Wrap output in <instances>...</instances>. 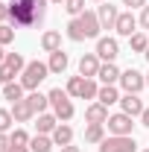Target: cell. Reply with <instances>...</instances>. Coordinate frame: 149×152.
<instances>
[{
	"mask_svg": "<svg viewBox=\"0 0 149 152\" xmlns=\"http://www.w3.org/2000/svg\"><path fill=\"white\" fill-rule=\"evenodd\" d=\"M129 47L134 50V53H146V47H149V38L143 35V32H134V35L129 38Z\"/></svg>",
	"mask_w": 149,
	"mask_h": 152,
	"instance_id": "26",
	"label": "cell"
},
{
	"mask_svg": "<svg viewBox=\"0 0 149 152\" xmlns=\"http://www.w3.org/2000/svg\"><path fill=\"white\" fill-rule=\"evenodd\" d=\"M50 105H53V114H56L58 120H61V123H67V120H70V117H73V102H70V94H67V91H61V88H53V91H50Z\"/></svg>",
	"mask_w": 149,
	"mask_h": 152,
	"instance_id": "3",
	"label": "cell"
},
{
	"mask_svg": "<svg viewBox=\"0 0 149 152\" xmlns=\"http://www.w3.org/2000/svg\"><path fill=\"white\" fill-rule=\"evenodd\" d=\"M61 152H79V146H73V143H67V146H61Z\"/></svg>",
	"mask_w": 149,
	"mask_h": 152,
	"instance_id": "41",
	"label": "cell"
},
{
	"mask_svg": "<svg viewBox=\"0 0 149 152\" xmlns=\"http://www.w3.org/2000/svg\"><path fill=\"white\" fill-rule=\"evenodd\" d=\"M29 140L32 137L23 132V129H15V132L9 134V146H29Z\"/></svg>",
	"mask_w": 149,
	"mask_h": 152,
	"instance_id": "28",
	"label": "cell"
},
{
	"mask_svg": "<svg viewBox=\"0 0 149 152\" xmlns=\"http://www.w3.org/2000/svg\"><path fill=\"white\" fill-rule=\"evenodd\" d=\"M96 56H99V61H114V58L120 56L117 38H99L96 41Z\"/></svg>",
	"mask_w": 149,
	"mask_h": 152,
	"instance_id": "6",
	"label": "cell"
},
{
	"mask_svg": "<svg viewBox=\"0 0 149 152\" xmlns=\"http://www.w3.org/2000/svg\"><path fill=\"white\" fill-rule=\"evenodd\" d=\"M41 47H44L47 53H56V50H61V32H56V29L44 32V35H41Z\"/></svg>",
	"mask_w": 149,
	"mask_h": 152,
	"instance_id": "18",
	"label": "cell"
},
{
	"mask_svg": "<svg viewBox=\"0 0 149 152\" xmlns=\"http://www.w3.org/2000/svg\"><path fill=\"white\" fill-rule=\"evenodd\" d=\"M6 18H9V6H6V3H0V23H3Z\"/></svg>",
	"mask_w": 149,
	"mask_h": 152,
	"instance_id": "38",
	"label": "cell"
},
{
	"mask_svg": "<svg viewBox=\"0 0 149 152\" xmlns=\"http://www.w3.org/2000/svg\"><path fill=\"white\" fill-rule=\"evenodd\" d=\"M23 85L20 82H9V85H3V96L6 99H12V102H18V99H23Z\"/></svg>",
	"mask_w": 149,
	"mask_h": 152,
	"instance_id": "24",
	"label": "cell"
},
{
	"mask_svg": "<svg viewBox=\"0 0 149 152\" xmlns=\"http://www.w3.org/2000/svg\"><path fill=\"white\" fill-rule=\"evenodd\" d=\"M137 23H140L143 29H149V6H143V9H140V20H137Z\"/></svg>",
	"mask_w": 149,
	"mask_h": 152,
	"instance_id": "35",
	"label": "cell"
},
{
	"mask_svg": "<svg viewBox=\"0 0 149 152\" xmlns=\"http://www.w3.org/2000/svg\"><path fill=\"white\" fill-rule=\"evenodd\" d=\"M120 105H123V114H129V117H140L143 114V102H140V96L137 94H126V96H120Z\"/></svg>",
	"mask_w": 149,
	"mask_h": 152,
	"instance_id": "12",
	"label": "cell"
},
{
	"mask_svg": "<svg viewBox=\"0 0 149 152\" xmlns=\"http://www.w3.org/2000/svg\"><path fill=\"white\" fill-rule=\"evenodd\" d=\"M6 64H9L15 73H23V67H26V61H23L20 53H6Z\"/></svg>",
	"mask_w": 149,
	"mask_h": 152,
	"instance_id": "29",
	"label": "cell"
},
{
	"mask_svg": "<svg viewBox=\"0 0 149 152\" xmlns=\"http://www.w3.org/2000/svg\"><path fill=\"white\" fill-rule=\"evenodd\" d=\"M96 102H102L105 108H108V105H114V102H120L117 88H114V85H102V88H99V94H96Z\"/></svg>",
	"mask_w": 149,
	"mask_h": 152,
	"instance_id": "21",
	"label": "cell"
},
{
	"mask_svg": "<svg viewBox=\"0 0 149 152\" xmlns=\"http://www.w3.org/2000/svg\"><path fill=\"white\" fill-rule=\"evenodd\" d=\"M12 41H15V29H12V26H3V23H0V44L6 47V44H12Z\"/></svg>",
	"mask_w": 149,
	"mask_h": 152,
	"instance_id": "34",
	"label": "cell"
},
{
	"mask_svg": "<svg viewBox=\"0 0 149 152\" xmlns=\"http://www.w3.org/2000/svg\"><path fill=\"white\" fill-rule=\"evenodd\" d=\"M79 20H82V29H85V38H96L99 35V18H96V12H82L79 15Z\"/></svg>",
	"mask_w": 149,
	"mask_h": 152,
	"instance_id": "14",
	"label": "cell"
},
{
	"mask_svg": "<svg viewBox=\"0 0 149 152\" xmlns=\"http://www.w3.org/2000/svg\"><path fill=\"white\" fill-rule=\"evenodd\" d=\"M96 94H99L96 82H93V79H85V88H82V99H96Z\"/></svg>",
	"mask_w": 149,
	"mask_h": 152,
	"instance_id": "32",
	"label": "cell"
},
{
	"mask_svg": "<svg viewBox=\"0 0 149 152\" xmlns=\"http://www.w3.org/2000/svg\"><path fill=\"white\" fill-rule=\"evenodd\" d=\"M47 3L50 0H12L9 3V20H15L18 26H35L47 15Z\"/></svg>",
	"mask_w": 149,
	"mask_h": 152,
	"instance_id": "1",
	"label": "cell"
},
{
	"mask_svg": "<svg viewBox=\"0 0 149 152\" xmlns=\"http://www.w3.org/2000/svg\"><path fill=\"white\" fill-rule=\"evenodd\" d=\"M26 99H29V105H32V111H35V114H44V111H47V105H50V96H47V94H38V91H32Z\"/></svg>",
	"mask_w": 149,
	"mask_h": 152,
	"instance_id": "22",
	"label": "cell"
},
{
	"mask_svg": "<svg viewBox=\"0 0 149 152\" xmlns=\"http://www.w3.org/2000/svg\"><path fill=\"white\" fill-rule=\"evenodd\" d=\"M140 123H143V126L149 129V108H143V114H140Z\"/></svg>",
	"mask_w": 149,
	"mask_h": 152,
	"instance_id": "39",
	"label": "cell"
},
{
	"mask_svg": "<svg viewBox=\"0 0 149 152\" xmlns=\"http://www.w3.org/2000/svg\"><path fill=\"white\" fill-rule=\"evenodd\" d=\"M12 117H15V123H29L35 117V111H32V105H29L26 96L18 99V102H12Z\"/></svg>",
	"mask_w": 149,
	"mask_h": 152,
	"instance_id": "10",
	"label": "cell"
},
{
	"mask_svg": "<svg viewBox=\"0 0 149 152\" xmlns=\"http://www.w3.org/2000/svg\"><path fill=\"white\" fill-rule=\"evenodd\" d=\"M15 70H12V67H9V64H6V61H3V64H0V82H3V85H9V82H15Z\"/></svg>",
	"mask_w": 149,
	"mask_h": 152,
	"instance_id": "33",
	"label": "cell"
},
{
	"mask_svg": "<svg viewBox=\"0 0 149 152\" xmlns=\"http://www.w3.org/2000/svg\"><path fill=\"white\" fill-rule=\"evenodd\" d=\"M50 3H64V0H50Z\"/></svg>",
	"mask_w": 149,
	"mask_h": 152,
	"instance_id": "44",
	"label": "cell"
},
{
	"mask_svg": "<svg viewBox=\"0 0 149 152\" xmlns=\"http://www.w3.org/2000/svg\"><path fill=\"white\" fill-rule=\"evenodd\" d=\"M0 3H3V0H0Z\"/></svg>",
	"mask_w": 149,
	"mask_h": 152,
	"instance_id": "48",
	"label": "cell"
},
{
	"mask_svg": "<svg viewBox=\"0 0 149 152\" xmlns=\"http://www.w3.org/2000/svg\"><path fill=\"white\" fill-rule=\"evenodd\" d=\"M58 126V117L56 114H38V123H35V129H38V134H53V129Z\"/></svg>",
	"mask_w": 149,
	"mask_h": 152,
	"instance_id": "17",
	"label": "cell"
},
{
	"mask_svg": "<svg viewBox=\"0 0 149 152\" xmlns=\"http://www.w3.org/2000/svg\"><path fill=\"white\" fill-rule=\"evenodd\" d=\"M134 26H137V18H134L131 12H120V18H117V23H114L117 35H126V38L134 35Z\"/></svg>",
	"mask_w": 149,
	"mask_h": 152,
	"instance_id": "11",
	"label": "cell"
},
{
	"mask_svg": "<svg viewBox=\"0 0 149 152\" xmlns=\"http://www.w3.org/2000/svg\"><path fill=\"white\" fill-rule=\"evenodd\" d=\"M93 3H105V0H93Z\"/></svg>",
	"mask_w": 149,
	"mask_h": 152,
	"instance_id": "45",
	"label": "cell"
},
{
	"mask_svg": "<svg viewBox=\"0 0 149 152\" xmlns=\"http://www.w3.org/2000/svg\"><path fill=\"white\" fill-rule=\"evenodd\" d=\"M143 152H149V149H143Z\"/></svg>",
	"mask_w": 149,
	"mask_h": 152,
	"instance_id": "47",
	"label": "cell"
},
{
	"mask_svg": "<svg viewBox=\"0 0 149 152\" xmlns=\"http://www.w3.org/2000/svg\"><path fill=\"white\" fill-rule=\"evenodd\" d=\"M99 152H137V143L131 134H111L99 143Z\"/></svg>",
	"mask_w": 149,
	"mask_h": 152,
	"instance_id": "4",
	"label": "cell"
},
{
	"mask_svg": "<svg viewBox=\"0 0 149 152\" xmlns=\"http://www.w3.org/2000/svg\"><path fill=\"white\" fill-rule=\"evenodd\" d=\"M131 126H134L131 117H129V114H123V111L108 117V132H111V134H131Z\"/></svg>",
	"mask_w": 149,
	"mask_h": 152,
	"instance_id": "8",
	"label": "cell"
},
{
	"mask_svg": "<svg viewBox=\"0 0 149 152\" xmlns=\"http://www.w3.org/2000/svg\"><path fill=\"white\" fill-rule=\"evenodd\" d=\"M96 73H99V56L96 53H85V56L79 58V76L96 79Z\"/></svg>",
	"mask_w": 149,
	"mask_h": 152,
	"instance_id": "7",
	"label": "cell"
},
{
	"mask_svg": "<svg viewBox=\"0 0 149 152\" xmlns=\"http://www.w3.org/2000/svg\"><path fill=\"white\" fill-rule=\"evenodd\" d=\"M47 73H50V64H44V61H26V67L20 73V85L26 91H38V85L47 79Z\"/></svg>",
	"mask_w": 149,
	"mask_h": 152,
	"instance_id": "2",
	"label": "cell"
},
{
	"mask_svg": "<svg viewBox=\"0 0 149 152\" xmlns=\"http://www.w3.org/2000/svg\"><path fill=\"white\" fill-rule=\"evenodd\" d=\"M67 38L70 41H85V29H82V20L79 18H73L67 23Z\"/></svg>",
	"mask_w": 149,
	"mask_h": 152,
	"instance_id": "25",
	"label": "cell"
},
{
	"mask_svg": "<svg viewBox=\"0 0 149 152\" xmlns=\"http://www.w3.org/2000/svg\"><path fill=\"white\" fill-rule=\"evenodd\" d=\"M85 120H88V123H108V108H105L102 102H91V105L85 108Z\"/></svg>",
	"mask_w": 149,
	"mask_h": 152,
	"instance_id": "15",
	"label": "cell"
},
{
	"mask_svg": "<svg viewBox=\"0 0 149 152\" xmlns=\"http://www.w3.org/2000/svg\"><path fill=\"white\" fill-rule=\"evenodd\" d=\"M146 85H149V73H146Z\"/></svg>",
	"mask_w": 149,
	"mask_h": 152,
	"instance_id": "46",
	"label": "cell"
},
{
	"mask_svg": "<svg viewBox=\"0 0 149 152\" xmlns=\"http://www.w3.org/2000/svg\"><path fill=\"white\" fill-rule=\"evenodd\" d=\"M120 67L114 64V61H105V64H99V73H96V79L102 82V85H114V82H120Z\"/></svg>",
	"mask_w": 149,
	"mask_h": 152,
	"instance_id": "13",
	"label": "cell"
},
{
	"mask_svg": "<svg viewBox=\"0 0 149 152\" xmlns=\"http://www.w3.org/2000/svg\"><path fill=\"white\" fill-rule=\"evenodd\" d=\"M143 56H146V61H149V47H146V53H143Z\"/></svg>",
	"mask_w": 149,
	"mask_h": 152,
	"instance_id": "43",
	"label": "cell"
},
{
	"mask_svg": "<svg viewBox=\"0 0 149 152\" xmlns=\"http://www.w3.org/2000/svg\"><path fill=\"white\" fill-rule=\"evenodd\" d=\"M64 9H67L73 18H79V15L85 12V0H64Z\"/></svg>",
	"mask_w": 149,
	"mask_h": 152,
	"instance_id": "31",
	"label": "cell"
},
{
	"mask_svg": "<svg viewBox=\"0 0 149 152\" xmlns=\"http://www.w3.org/2000/svg\"><path fill=\"white\" fill-rule=\"evenodd\" d=\"M12 123H15V117H12V111H9V108H0V132L6 134L9 129H12Z\"/></svg>",
	"mask_w": 149,
	"mask_h": 152,
	"instance_id": "30",
	"label": "cell"
},
{
	"mask_svg": "<svg viewBox=\"0 0 149 152\" xmlns=\"http://www.w3.org/2000/svg\"><path fill=\"white\" fill-rule=\"evenodd\" d=\"M50 137H53V143H56V146H67V143H73V129H70L67 123H58Z\"/></svg>",
	"mask_w": 149,
	"mask_h": 152,
	"instance_id": "16",
	"label": "cell"
},
{
	"mask_svg": "<svg viewBox=\"0 0 149 152\" xmlns=\"http://www.w3.org/2000/svg\"><path fill=\"white\" fill-rule=\"evenodd\" d=\"M120 85H123V91H126V94H140V91H143V85H146V79H143V73H137L134 67H129V70H123V73H120Z\"/></svg>",
	"mask_w": 149,
	"mask_h": 152,
	"instance_id": "5",
	"label": "cell"
},
{
	"mask_svg": "<svg viewBox=\"0 0 149 152\" xmlns=\"http://www.w3.org/2000/svg\"><path fill=\"white\" fill-rule=\"evenodd\" d=\"M53 146H56V143H53V137H47V134H35V137L29 140V149L32 152H50Z\"/></svg>",
	"mask_w": 149,
	"mask_h": 152,
	"instance_id": "23",
	"label": "cell"
},
{
	"mask_svg": "<svg viewBox=\"0 0 149 152\" xmlns=\"http://www.w3.org/2000/svg\"><path fill=\"white\" fill-rule=\"evenodd\" d=\"M0 152H9V134L0 132Z\"/></svg>",
	"mask_w": 149,
	"mask_h": 152,
	"instance_id": "37",
	"label": "cell"
},
{
	"mask_svg": "<svg viewBox=\"0 0 149 152\" xmlns=\"http://www.w3.org/2000/svg\"><path fill=\"white\" fill-rule=\"evenodd\" d=\"M82 88H85V76H70V82H67V94L82 99Z\"/></svg>",
	"mask_w": 149,
	"mask_h": 152,
	"instance_id": "27",
	"label": "cell"
},
{
	"mask_svg": "<svg viewBox=\"0 0 149 152\" xmlns=\"http://www.w3.org/2000/svg\"><path fill=\"white\" fill-rule=\"evenodd\" d=\"M123 6H129V9H143L146 0H123Z\"/></svg>",
	"mask_w": 149,
	"mask_h": 152,
	"instance_id": "36",
	"label": "cell"
},
{
	"mask_svg": "<svg viewBox=\"0 0 149 152\" xmlns=\"http://www.w3.org/2000/svg\"><path fill=\"white\" fill-rule=\"evenodd\" d=\"M50 73H64L67 70V53L64 50H56V53H50Z\"/></svg>",
	"mask_w": 149,
	"mask_h": 152,
	"instance_id": "19",
	"label": "cell"
},
{
	"mask_svg": "<svg viewBox=\"0 0 149 152\" xmlns=\"http://www.w3.org/2000/svg\"><path fill=\"white\" fill-rule=\"evenodd\" d=\"M85 140H88V143H102V140H105V123H88Z\"/></svg>",
	"mask_w": 149,
	"mask_h": 152,
	"instance_id": "20",
	"label": "cell"
},
{
	"mask_svg": "<svg viewBox=\"0 0 149 152\" xmlns=\"http://www.w3.org/2000/svg\"><path fill=\"white\" fill-rule=\"evenodd\" d=\"M6 61V50H3V44H0V64Z\"/></svg>",
	"mask_w": 149,
	"mask_h": 152,
	"instance_id": "42",
	"label": "cell"
},
{
	"mask_svg": "<svg viewBox=\"0 0 149 152\" xmlns=\"http://www.w3.org/2000/svg\"><path fill=\"white\" fill-rule=\"evenodd\" d=\"M9 152H32L29 146H9Z\"/></svg>",
	"mask_w": 149,
	"mask_h": 152,
	"instance_id": "40",
	"label": "cell"
},
{
	"mask_svg": "<svg viewBox=\"0 0 149 152\" xmlns=\"http://www.w3.org/2000/svg\"><path fill=\"white\" fill-rule=\"evenodd\" d=\"M96 18H99V26H102V29H114L120 12H117V6H111V3H102L99 12H96Z\"/></svg>",
	"mask_w": 149,
	"mask_h": 152,
	"instance_id": "9",
	"label": "cell"
}]
</instances>
